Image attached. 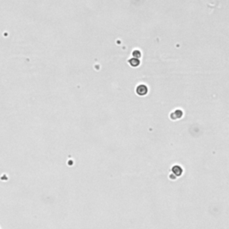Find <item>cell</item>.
<instances>
[{"mask_svg": "<svg viewBox=\"0 0 229 229\" xmlns=\"http://www.w3.org/2000/svg\"><path fill=\"white\" fill-rule=\"evenodd\" d=\"M128 64H129L131 66H132V67H137V66H139V65H140L141 62H140V60H139L138 58L132 57L131 59L128 60Z\"/></svg>", "mask_w": 229, "mask_h": 229, "instance_id": "cell-2", "label": "cell"}, {"mask_svg": "<svg viewBox=\"0 0 229 229\" xmlns=\"http://www.w3.org/2000/svg\"><path fill=\"white\" fill-rule=\"evenodd\" d=\"M173 115H175V117L174 119H178V118H181L182 117V112L181 110H176L175 112L172 113Z\"/></svg>", "mask_w": 229, "mask_h": 229, "instance_id": "cell-4", "label": "cell"}, {"mask_svg": "<svg viewBox=\"0 0 229 229\" xmlns=\"http://www.w3.org/2000/svg\"><path fill=\"white\" fill-rule=\"evenodd\" d=\"M132 57H135V58H140L141 57H142V53L140 52V50H134L133 52H132Z\"/></svg>", "mask_w": 229, "mask_h": 229, "instance_id": "cell-5", "label": "cell"}, {"mask_svg": "<svg viewBox=\"0 0 229 229\" xmlns=\"http://www.w3.org/2000/svg\"><path fill=\"white\" fill-rule=\"evenodd\" d=\"M173 172H174L176 175H181L182 170V168H181L179 166H175V167H173Z\"/></svg>", "mask_w": 229, "mask_h": 229, "instance_id": "cell-3", "label": "cell"}, {"mask_svg": "<svg viewBox=\"0 0 229 229\" xmlns=\"http://www.w3.org/2000/svg\"><path fill=\"white\" fill-rule=\"evenodd\" d=\"M148 92V88L144 84H141L136 88V93L140 96H145Z\"/></svg>", "mask_w": 229, "mask_h": 229, "instance_id": "cell-1", "label": "cell"}]
</instances>
